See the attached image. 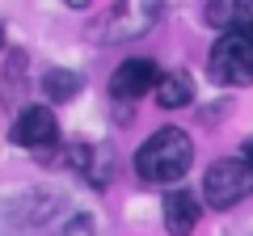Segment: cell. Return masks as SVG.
<instances>
[{
    "mask_svg": "<svg viewBox=\"0 0 253 236\" xmlns=\"http://www.w3.org/2000/svg\"><path fill=\"white\" fill-rule=\"evenodd\" d=\"M207 68L224 84H253V26L249 21L219 34V42L207 55Z\"/></svg>",
    "mask_w": 253,
    "mask_h": 236,
    "instance_id": "cell-2",
    "label": "cell"
},
{
    "mask_svg": "<svg viewBox=\"0 0 253 236\" xmlns=\"http://www.w3.org/2000/svg\"><path fill=\"white\" fill-rule=\"evenodd\" d=\"M46 97L51 101H72L76 93H81V76L68 72V68H55V72H46Z\"/></svg>",
    "mask_w": 253,
    "mask_h": 236,
    "instance_id": "cell-9",
    "label": "cell"
},
{
    "mask_svg": "<svg viewBox=\"0 0 253 236\" xmlns=\"http://www.w3.org/2000/svg\"><path fill=\"white\" fill-rule=\"evenodd\" d=\"M245 160H249V169H253V139L245 144Z\"/></svg>",
    "mask_w": 253,
    "mask_h": 236,
    "instance_id": "cell-13",
    "label": "cell"
},
{
    "mask_svg": "<svg viewBox=\"0 0 253 236\" xmlns=\"http://www.w3.org/2000/svg\"><path fill=\"white\" fill-rule=\"evenodd\" d=\"M249 190H253V169H249V160H215L207 169V177H203V198H207V207H215V211H228V207H236L241 198H249Z\"/></svg>",
    "mask_w": 253,
    "mask_h": 236,
    "instance_id": "cell-4",
    "label": "cell"
},
{
    "mask_svg": "<svg viewBox=\"0 0 253 236\" xmlns=\"http://www.w3.org/2000/svg\"><path fill=\"white\" fill-rule=\"evenodd\" d=\"M68 9H89V0H63Z\"/></svg>",
    "mask_w": 253,
    "mask_h": 236,
    "instance_id": "cell-12",
    "label": "cell"
},
{
    "mask_svg": "<svg viewBox=\"0 0 253 236\" xmlns=\"http://www.w3.org/2000/svg\"><path fill=\"white\" fill-rule=\"evenodd\" d=\"M245 13H249V26H253V0H249V9H245Z\"/></svg>",
    "mask_w": 253,
    "mask_h": 236,
    "instance_id": "cell-14",
    "label": "cell"
},
{
    "mask_svg": "<svg viewBox=\"0 0 253 236\" xmlns=\"http://www.w3.org/2000/svg\"><path fill=\"white\" fill-rule=\"evenodd\" d=\"M156 101H161L165 110H181L194 101V80H190V72H165L161 84H156Z\"/></svg>",
    "mask_w": 253,
    "mask_h": 236,
    "instance_id": "cell-8",
    "label": "cell"
},
{
    "mask_svg": "<svg viewBox=\"0 0 253 236\" xmlns=\"http://www.w3.org/2000/svg\"><path fill=\"white\" fill-rule=\"evenodd\" d=\"M156 84H161V68H156L152 59H126V64H118V72H114V80H110V89H114V97L135 101V97L156 93Z\"/></svg>",
    "mask_w": 253,
    "mask_h": 236,
    "instance_id": "cell-5",
    "label": "cell"
},
{
    "mask_svg": "<svg viewBox=\"0 0 253 236\" xmlns=\"http://www.w3.org/2000/svg\"><path fill=\"white\" fill-rule=\"evenodd\" d=\"M190 164H194V144H190V135L181 127H161L135 152V173L144 182H156V186L181 182Z\"/></svg>",
    "mask_w": 253,
    "mask_h": 236,
    "instance_id": "cell-1",
    "label": "cell"
},
{
    "mask_svg": "<svg viewBox=\"0 0 253 236\" xmlns=\"http://www.w3.org/2000/svg\"><path fill=\"white\" fill-rule=\"evenodd\" d=\"M13 139L21 148H51L59 139V122H55V114L46 106H26L17 114V122H13Z\"/></svg>",
    "mask_w": 253,
    "mask_h": 236,
    "instance_id": "cell-6",
    "label": "cell"
},
{
    "mask_svg": "<svg viewBox=\"0 0 253 236\" xmlns=\"http://www.w3.org/2000/svg\"><path fill=\"white\" fill-rule=\"evenodd\" d=\"M59 236H97V232H93V219H89V215H76Z\"/></svg>",
    "mask_w": 253,
    "mask_h": 236,
    "instance_id": "cell-11",
    "label": "cell"
},
{
    "mask_svg": "<svg viewBox=\"0 0 253 236\" xmlns=\"http://www.w3.org/2000/svg\"><path fill=\"white\" fill-rule=\"evenodd\" d=\"M232 17H236V0H207V21L211 26L232 30Z\"/></svg>",
    "mask_w": 253,
    "mask_h": 236,
    "instance_id": "cell-10",
    "label": "cell"
},
{
    "mask_svg": "<svg viewBox=\"0 0 253 236\" xmlns=\"http://www.w3.org/2000/svg\"><path fill=\"white\" fill-rule=\"evenodd\" d=\"M0 42H4V34H0Z\"/></svg>",
    "mask_w": 253,
    "mask_h": 236,
    "instance_id": "cell-15",
    "label": "cell"
},
{
    "mask_svg": "<svg viewBox=\"0 0 253 236\" xmlns=\"http://www.w3.org/2000/svg\"><path fill=\"white\" fill-rule=\"evenodd\" d=\"M161 0H118L110 4V13H101L97 21H89L84 34L93 42H123V38H139L148 26L156 21Z\"/></svg>",
    "mask_w": 253,
    "mask_h": 236,
    "instance_id": "cell-3",
    "label": "cell"
},
{
    "mask_svg": "<svg viewBox=\"0 0 253 236\" xmlns=\"http://www.w3.org/2000/svg\"><path fill=\"white\" fill-rule=\"evenodd\" d=\"M199 224V198L190 190H169L165 194V228L169 236H190Z\"/></svg>",
    "mask_w": 253,
    "mask_h": 236,
    "instance_id": "cell-7",
    "label": "cell"
}]
</instances>
